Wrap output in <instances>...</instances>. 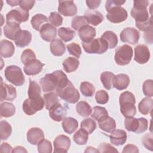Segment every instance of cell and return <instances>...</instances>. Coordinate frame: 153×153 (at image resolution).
<instances>
[{"mask_svg":"<svg viewBox=\"0 0 153 153\" xmlns=\"http://www.w3.org/2000/svg\"><path fill=\"white\" fill-rule=\"evenodd\" d=\"M133 57L132 47L125 44L118 47L115 50L114 59L116 63L120 66L128 65Z\"/></svg>","mask_w":153,"mask_h":153,"instance_id":"9","label":"cell"},{"mask_svg":"<svg viewBox=\"0 0 153 153\" xmlns=\"http://www.w3.org/2000/svg\"><path fill=\"white\" fill-rule=\"evenodd\" d=\"M123 153L124 152H134V153H138L139 152V149L137 147L132 144H128L126 146H124L123 151Z\"/></svg>","mask_w":153,"mask_h":153,"instance_id":"57","label":"cell"},{"mask_svg":"<svg viewBox=\"0 0 153 153\" xmlns=\"http://www.w3.org/2000/svg\"><path fill=\"white\" fill-rule=\"evenodd\" d=\"M76 111L77 113L84 117H86L89 116L92 111V109L90 105L85 102V101H80L79 102L76 106H75Z\"/></svg>","mask_w":153,"mask_h":153,"instance_id":"37","label":"cell"},{"mask_svg":"<svg viewBox=\"0 0 153 153\" xmlns=\"http://www.w3.org/2000/svg\"><path fill=\"white\" fill-rule=\"evenodd\" d=\"M63 17L57 12H51L48 17V21L53 26H59L62 24Z\"/></svg>","mask_w":153,"mask_h":153,"instance_id":"49","label":"cell"},{"mask_svg":"<svg viewBox=\"0 0 153 153\" xmlns=\"http://www.w3.org/2000/svg\"><path fill=\"white\" fill-rule=\"evenodd\" d=\"M35 3V1L32 0H19V5L20 8L23 10L27 11L30 10L34 6Z\"/></svg>","mask_w":153,"mask_h":153,"instance_id":"54","label":"cell"},{"mask_svg":"<svg viewBox=\"0 0 153 153\" xmlns=\"http://www.w3.org/2000/svg\"><path fill=\"white\" fill-rule=\"evenodd\" d=\"M38 151L39 153H51L52 152V145L50 141L43 139L37 146Z\"/></svg>","mask_w":153,"mask_h":153,"instance_id":"47","label":"cell"},{"mask_svg":"<svg viewBox=\"0 0 153 153\" xmlns=\"http://www.w3.org/2000/svg\"><path fill=\"white\" fill-rule=\"evenodd\" d=\"M114 74L109 71H105L100 75V81L103 87L107 90H111L112 87V78L114 76Z\"/></svg>","mask_w":153,"mask_h":153,"instance_id":"41","label":"cell"},{"mask_svg":"<svg viewBox=\"0 0 153 153\" xmlns=\"http://www.w3.org/2000/svg\"><path fill=\"white\" fill-rule=\"evenodd\" d=\"M78 33L82 42H88L96 36V30L94 27L86 25L79 29Z\"/></svg>","mask_w":153,"mask_h":153,"instance_id":"21","label":"cell"},{"mask_svg":"<svg viewBox=\"0 0 153 153\" xmlns=\"http://www.w3.org/2000/svg\"><path fill=\"white\" fill-rule=\"evenodd\" d=\"M95 99L97 103L103 105L108 102L109 95L108 93L103 90H98L96 93Z\"/></svg>","mask_w":153,"mask_h":153,"instance_id":"51","label":"cell"},{"mask_svg":"<svg viewBox=\"0 0 153 153\" xmlns=\"http://www.w3.org/2000/svg\"><path fill=\"white\" fill-rule=\"evenodd\" d=\"M67 50L69 53V54L76 57V58H79L82 53L81 48L78 44L75 42H72L66 45Z\"/></svg>","mask_w":153,"mask_h":153,"instance_id":"45","label":"cell"},{"mask_svg":"<svg viewBox=\"0 0 153 153\" xmlns=\"http://www.w3.org/2000/svg\"><path fill=\"white\" fill-rule=\"evenodd\" d=\"M69 80L66 75L61 70L47 74L39 81L43 92H50L62 88L66 85Z\"/></svg>","mask_w":153,"mask_h":153,"instance_id":"1","label":"cell"},{"mask_svg":"<svg viewBox=\"0 0 153 153\" xmlns=\"http://www.w3.org/2000/svg\"><path fill=\"white\" fill-rule=\"evenodd\" d=\"M7 2L11 7H14V6H16L17 5H19V1H7Z\"/></svg>","mask_w":153,"mask_h":153,"instance_id":"62","label":"cell"},{"mask_svg":"<svg viewBox=\"0 0 153 153\" xmlns=\"http://www.w3.org/2000/svg\"><path fill=\"white\" fill-rule=\"evenodd\" d=\"M125 128L129 131L136 133L145 132L148 126V120L145 118H136L133 117H127L124 121Z\"/></svg>","mask_w":153,"mask_h":153,"instance_id":"8","label":"cell"},{"mask_svg":"<svg viewBox=\"0 0 153 153\" xmlns=\"http://www.w3.org/2000/svg\"><path fill=\"white\" fill-rule=\"evenodd\" d=\"M139 38L140 33L134 27H126L120 33V39L123 42L135 44Z\"/></svg>","mask_w":153,"mask_h":153,"instance_id":"12","label":"cell"},{"mask_svg":"<svg viewBox=\"0 0 153 153\" xmlns=\"http://www.w3.org/2000/svg\"><path fill=\"white\" fill-rule=\"evenodd\" d=\"M48 19L44 14H37L32 17L30 23L32 26L36 30H39L41 27L45 23L47 22Z\"/></svg>","mask_w":153,"mask_h":153,"instance_id":"38","label":"cell"},{"mask_svg":"<svg viewBox=\"0 0 153 153\" xmlns=\"http://www.w3.org/2000/svg\"><path fill=\"white\" fill-rule=\"evenodd\" d=\"M84 17L86 19L88 23L95 26L102 23L104 19V17L102 13L98 11L93 10H88L86 11Z\"/></svg>","mask_w":153,"mask_h":153,"instance_id":"24","label":"cell"},{"mask_svg":"<svg viewBox=\"0 0 153 153\" xmlns=\"http://www.w3.org/2000/svg\"><path fill=\"white\" fill-rule=\"evenodd\" d=\"M84 51L90 54H103L108 49L107 42L102 38L93 39L88 42H82Z\"/></svg>","mask_w":153,"mask_h":153,"instance_id":"5","label":"cell"},{"mask_svg":"<svg viewBox=\"0 0 153 153\" xmlns=\"http://www.w3.org/2000/svg\"><path fill=\"white\" fill-rule=\"evenodd\" d=\"M17 96L16 89L12 85H9L4 83L1 78V99L0 101L3 100H14Z\"/></svg>","mask_w":153,"mask_h":153,"instance_id":"16","label":"cell"},{"mask_svg":"<svg viewBox=\"0 0 153 153\" xmlns=\"http://www.w3.org/2000/svg\"><path fill=\"white\" fill-rule=\"evenodd\" d=\"M87 7L91 9L94 10L99 7L100 4L101 3V1L100 0H94V1H85Z\"/></svg>","mask_w":153,"mask_h":153,"instance_id":"58","label":"cell"},{"mask_svg":"<svg viewBox=\"0 0 153 153\" xmlns=\"http://www.w3.org/2000/svg\"><path fill=\"white\" fill-rule=\"evenodd\" d=\"M58 35L65 42H68L75 36V32L69 27H62L58 29Z\"/></svg>","mask_w":153,"mask_h":153,"instance_id":"39","label":"cell"},{"mask_svg":"<svg viewBox=\"0 0 153 153\" xmlns=\"http://www.w3.org/2000/svg\"><path fill=\"white\" fill-rule=\"evenodd\" d=\"M126 2V1L122 0H108L105 4V8L108 11L109 10L115 7H121Z\"/></svg>","mask_w":153,"mask_h":153,"instance_id":"55","label":"cell"},{"mask_svg":"<svg viewBox=\"0 0 153 153\" xmlns=\"http://www.w3.org/2000/svg\"><path fill=\"white\" fill-rule=\"evenodd\" d=\"M62 126L66 133L72 134L78 128V123L76 120L74 118L66 117L63 120Z\"/></svg>","mask_w":153,"mask_h":153,"instance_id":"29","label":"cell"},{"mask_svg":"<svg viewBox=\"0 0 153 153\" xmlns=\"http://www.w3.org/2000/svg\"><path fill=\"white\" fill-rule=\"evenodd\" d=\"M53 145L54 153L67 152L71 146V140L67 136L59 135L54 139Z\"/></svg>","mask_w":153,"mask_h":153,"instance_id":"13","label":"cell"},{"mask_svg":"<svg viewBox=\"0 0 153 153\" xmlns=\"http://www.w3.org/2000/svg\"><path fill=\"white\" fill-rule=\"evenodd\" d=\"M143 94L148 97L153 96V81L152 79L146 80L142 86Z\"/></svg>","mask_w":153,"mask_h":153,"instance_id":"50","label":"cell"},{"mask_svg":"<svg viewBox=\"0 0 153 153\" xmlns=\"http://www.w3.org/2000/svg\"><path fill=\"white\" fill-rule=\"evenodd\" d=\"M128 16L126 9L122 7H115L108 11L107 19L111 23H118L125 21Z\"/></svg>","mask_w":153,"mask_h":153,"instance_id":"10","label":"cell"},{"mask_svg":"<svg viewBox=\"0 0 153 153\" xmlns=\"http://www.w3.org/2000/svg\"><path fill=\"white\" fill-rule=\"evenodd\" d=\"M44 65L40 60L36 59L25 65L24 72L27 75H37L41 72Z\"/></svg>","mask_w":153,"mask_h":153,"instance_id":"20","label":"cell"},{"mask_svg":"<svg viewBox=\"0 0 153 153\" xmlns=\"http://www.w3.org/2000/svg\"><path fill=\"white\" fill-rule=\"evenodd\" d=\"M152 139H153V136H152V134L151 133L145 134L142 139V142L143 145L147 149L151 151H152L153 150Z\"/></svg>","mask_w":153,"mask_h":153,"instance_id":"52","label":"cell"},{"mask_svg":"<svg viewBox=\"0 0 153 153\" xmlns=\"http://www.w3.org/2000/svg\"><path fill=\"white\" fill-rule=\"evenodd\" d=\"M88 24V22L84 16H76L73 18L71 22L72 27L76 30H78L80 27Z\"/></svg>","mask_w":153,"mask_h":153,"instance_id":"46","label":"cell"},{"mask_svg":"<svg viewBox=\"0 0 153 153\" xmlns=\"http://www.w3.org/2000/svg\"><path fill=\"white\" fill-rule=\"evenodd\" d=\"M74 142L79 145H84L86 144L88 138V133L87 131L81 128L74 135Z\"/></svg>","mask_w":153,"mask_h":153,"instance_id":"40","label":"cell"},{"mask_svg":"<svg viewBox=\"0 0 153 153\" xmlns=\"http://www.w3.org/2000/svg\"><path fill=\"white\" fill-rule=\"evenodd\" d=\"M144 39L147 44H151L152 43V27L144 31Z\"/></svg>","mask_w":153,"mask_h":153,"instance_id":"56","label":"cell"},{"mask_svg":"<svg viewBox=\"0 0 153 153\" xmlns=\"http://www.w3.org/2000/svg\"><path fill=\"white\" fill-rule=\"evenodd\" d=\"M102 38L104 39L108 44V48H115L118 44V38L117 35L111 30L105 31L102 35Z\"/></svg>","mask_w":153,"mask_h":153,"instance_id":"36","label":"cell"},{"mask_svg":"<svg viewBox=\"0 0 153 153\" xmlns=\"http://www.w3.org/2000/svg\"><path fill=\"white\" fill-rule=\"evenodd\" d=\"M99 152H118L114 146L108 143H102L98 146Z\"/></svg>","mask_w":153,"mask_h":153,"instance_id":"53","label":"cell"},{"mask_svg":"<svg viewBox=\"0 0 153 153\" xmlns=\"http://www.w3.org/2000/svg\"><path fill=\"white\" fill-rule=\"evenodd\" d=\"M148 1L139 0L133 1V7L131 10V16L135 19L136 23H142L148 21L151 17L147 10Z\"/></svg>","mask_w":153,"mask_h":153,"instance_id":"4","label":"cell"},{"mask_svg":"<svg viewBox=\"0 0 153 153\" xmlns=\"http://www.w3.org/2000/svg\"><path fill=\"white\" fill-rule=\"evenodd\" d=\"M20 24L15 22H8L4 27V35L11 40H15L18 32L21 30Z\"/></svg>","mask_w":153,"mask_h":153,"instance_id":"25","label":"cell"},{"mask_svg":"<svg viewBox=\"0 0 153 153\" xmlns=\"http://www.w3.org/2000/svg\"><path fill=\"white\" fill-rule=\"evenodd\" d=\"M58 96H59L56 91H50L43 95L46 109L49 110L53 105L59 102Z\"/></svg>","mask_w":153,"mask_h":153,"instance_id":"32","label":"cell"},{"mask_svg":"<svg viewBox=\"0 0 153 153\" xmlns=\"http://www.w3.org/2000/svg\"><path fill=\"white\" fill-rule=\"evenodd\" d=\"M152 105L153 100L149 97H145L138 105L139 111L143 115H147L152 111Z\"/></svg>","mask_w":153,"mask_h":153,"instance_id":"33","label":"cell"},{"mask_svg":"<svg viewBox=\"0 0 153 153\" xmlns=\"http://www.w3.org/2000/svg\"><path fill=\"white\" fill-rule=\"evenodd\" d=\"M130 83L129 76L124 74L114 75L112 78V86L118 90H123L127 88Z\"/></svg>","mask_w":153,"mask_h":153,"instance_id":"22","label":"cell"},{"mask_svg":"<svg viewBox=\"0 0 153 153\" xmlns=\"http://www.w3.org/2000/svg\"><path fill=\"white\" fill-rule=\"evenodd\" d=\"M92 111L91 117L97 122H100L108 117V112L104 107L96 106L93 108Z\"/></svg>","mask_w":153,"mask_h":153,"instance_id":"34","label":"cell"},{"mask_svg":"<svg viewBox=\"0 0 153 153\" xmlns=\"http://www.w3.org/2000/svg\"><path fill=\"white\" fill-rule=\"evenodd\" d=\"M150 58V52L148 47L143 44L137 45L134 48V60L139 64H145Z\"/></svg>","mask_w":153,"mask_h":153,"instance_id":"14","label":"cell"},{"mask_svg":"<svg viewBox=\"0 0 153 153\" xmlns=\"http://www.w3.org/2000/svg\"><path fill=\"white\" fill-rule=\"evenodd\" d=\"M79 65V62L77 58L69 57L66 58L63 62L64 70L67 73H71L76 71Z\"/></svg>","mask_w":153,"mask_h":153,"instance_id":"31","label":"cell"},{"mask_svg":"<svg viewBox=\"0 0 153 153\" xmlns=\"http://www.w3.org/2000/svg\"><path fill=\"white\" fill-rule=\"evenodd\" d=\"M28 97L22 105L23 111L26 115H32L43 109L45 103L41 94H32L29 95Z\"/></svg>","mask_w":153,"mask_h":153,"instance_id":"3","label":"cell"},{"mask_svg":"<svg viewBox=\"0 0 153 153\" xmlns=\"http://www.w3.org/2000/svg\"><path fill=\"white\" fill-rule=\"evenodd\" d=\"M81 93L86 97H91L95 92L94 86L88 81H83L81 83L79 87Z\"/></svg>","mask_w":153,"mask_h":153,"instance_id":"43","label":"cell"},{"mask_svg":"<svg viewBox=\"0 0 153 153\" xmlns=\"http://www.w3.org/2000/svg\"><path fill=\"white\" fill-rule=\"evenodd\" d=\"M56 91L62 99L69 103H76L80 97L78 90L75 88L70 81L66 85L56 90Z\"/></svg>","mask_w":153,"mask_h":153,"instance_id":"6","label":"cell"},{"mask_svg":"<svg viewBox=\"0 0 153 153\" xmlns=\"http://www.w3.org/2000/svg\"><path fill=\"white\" fill-rule=\"evenodd\" d=\"M99 128L107 133H111L116 128V123L112 117H108L103 120L98 122Z\"/></svg>","mask_w":153,"mask_h":153,"instance_id":"30","label":"cell"},{"mask_svg":"<svg viewBox=\"0 0 153 153\" xmlns=\"http://www.w3.org/2000/svg\"><path fill=\"white\" fill-rule=\"evenodd\" d=\"M1 117H10L13 116L16 112V108L14 105L10 102H2L1 104Z\"/></svg>","mask_w":153,"mask_h":153,"instance_id":"35","label":"cell"},{"mask_svg":"<svg viewBox=\"0 0 153 153\" xmlns=\"http://www.w3.org/2000/svg\"><path fill=\"white\" fill-rule=\"evenodd\" d=\"M32 40V34L27 30H21L17 34L15 38V44L20 48L28 45Z\"/></svg>","mask_w":153,"mask_h":153,"instance_id":"23","label":"cell"},{"mask_svg":"<svg viewBox=\"0 0 153 153\" xmlns=\"http://www.w3.org/2000/svg\"><path fill=\"white\" fill-rule=\"evenodd\" d=\"M34 59H36V55L32 50L29 48L25 50L21 55V61L25 65Z\"/></svg>","mask_w":153,"mask_h":153,"instance_id":"48","label":"cell"},{"mask_svg":"<svg viewBox=\"0 0 153 153\" xmlns=\"http://www.w3.org/2000/svg\"><path fill=\"white\" fill-rule=\"evenodd\" d=\"M84 152H99V151L92 146H88L84 151Z\"/></svg>","mask_w":153,"mask_h":153,"instance_id":"61","label":"cell"},{"mask_svg":"<svg viewBox=\"0 0 153 153\" xmlns=\"http://www.w3.org/2000/svg\"><path fill=\"white\" fill-rule=\"evenodd\" d=\"M39 32L41 38L47 42L54 40L57 35V29L56 27L50 23H45L43 25Z\"/></svg>","mask_w":153,"mask_h":153,"instance_id":"18","label":"cell"},{"mask_svg":"<svg viewBox=\"0 0 153 153\" xmlns=\"http://www.w3.org/2000/svg\"><path fill=\"white\" fill-rule=\"evenodd\" d=\"M12 132L11 125L5 120H2L0 122V134L1 140H7Z\"/></svg>","mask_w":153,"mask_h":153,"instance_id":"42","label":"cell"},{"mask_svg":"<svg viewBox=\"0 0 153 153\" xmlns=\"http://www.w3.org/2000/svg\"><path fill=\"white\" fill-rule=\"evenodd\" d=\"M12 152H27V151L24 147H22L21 146H17L13 149Z\"/></svg>","mask_w":153,"mask_h":153,"instance_id":"60","label":"cell"},{"mask_svg":"<svg viewBox=\"0 0 153 153\" xmlns=\"http://www.w3.org/2000/svg\"><path fill=\"white\" fill-rule=\"evenodd\" d=\"M67 109L65 106H63L59 102L53 105L49 109L50 118L55 121H61L65 118L67 115Z\"/></svg>","mask_w":153,"mask_h":153,"instance_id":"17","label":"cell"},{"mask_svg":"<svg viewBox=\"0 0 153 153\" xmlns=\"http://www.w3.org/2000/svg\"><path fill=\"white\" fill-rule=\"evenodd\" d=\"M111 142L117 146L123 145L127 140V133L123 130H114L109 136Z\"/></svg>","mask_w":153,"mask_h":153,"instance_id":"26","label":"cell"},{"mask_svg":"<svg viewBox=\"0 0 153 153\" xmlns=\"http://www.w3.org/2000/svg\"><path fill=\"white\" fill-rule=\"evenodd\" d=\"M44 139L43 131L38 127H32L27 132V140L32 145H38Z\"/></svg>","mask_w":153,"mask_h":153,"instance_id":"19","label":"cell"},{"mask_svg":"<svg viewBox=\"0 0 153 153\" xmlns=\"http://www.w3.org/2000/svg\"><path fill=\"white\" fill-rule=\"evenodd\" d=\"M50 48L51 53L55 56H61L66 51L65 45L60 39H54L51 41Z\"/></svg>","mask_w":153,"mask_h":153,"instance_id":"28","label":"cell"},{"mask_svg":"<svg viewBox=\"0 0 153 153\" xmlns=\"http://www.w3.org/2000/svg\"><path fill=\"white\" fill-rule=\"evenodd\" d=\"M120 111L126 118L133 117L136 114V99L134 94L128 91L122 93L119 98Z\"/></svg>","mask_w":153,"mask_h":153,"instance_id":"2","label":"cell"},{"mask_svg":"<svg viewBox=\"0 0 153 153\" xmlns=\"http://www.w3.org/2000/svg\"><path fill=\"white\" fill-rule=\"evenodd\" d=\"M5 78L13 84L16 86L22 85L25 78L22 69L17 66L11 65L7 66L4 72Z\"/></svg>","mask_w":153,"mask_h":153,"instance_id":"7","label":"cell"},{"mask_svg":"<svg viewBox=\"0 0 153 153\" xmlns=\"http://www.w3.org/2000/svg\"><path fill=\"white\" fill-rule=\"evenodd\" d=\"M81 128L85 130L89 134L92 133L96 128V123L93 120L90 118H87L82 121Z\"/></svg>","mask_w":153,"mask_h":153,"instance_id":"44","label":"cell"},{"mask_svg":"<svg viewBox=\"0 0 153 153\" xmlns=\"http://www.w3.org/2000/svg\"><path fill=\"white\" fill-rule=\"evenodd\" d=\"M1 152H12L13 148L7 142H3L1 145Z\"/></svg>","mask_w":153,"mask_h":153,"instance_id":"59","label":"cell"},{"mask_svg":"<svg viewBox=\"0 0 153 153\" xmlns=\"http://www.w3.org/2000/svg\"><path fill=\"white\" fill-rule=\"evenodd\" d=\"M58 11L65 16H73L77 13V7L73 1H59Z\"/></svg>","mask_w":153,"mask_h":153,"instance_id":"15","label":"cell"},{"mask_svg":"<svg viewBox=\"0 0 153 153\" xmlns=\"http://www.w3.org/2000/svg\"><path fill=\"white\" fill-rule=\"evenodd\" d=\"M29 17V11L22 10L20 8L11 10L6 15L7 23L15 22L20 23L26 22Z\"/></svg>","mask_w":153,"mask_h":153,"instance_id":"11","label":"cell"},{"mask_svg":"<svg viewBox=\"0 0 153 153\" xmlns=\"http://www.w3.org/2000/svg\"><path fill=\"white\" fill-rule=\"evenodd\" d=\"M15 51L14 45L13 42L7 39H3L0 42V54L4 58L13 56Z\"/></svg>","mask_w":153,"mask_h":153,"instance_id":"27","label":"cell"}]
</instances>
